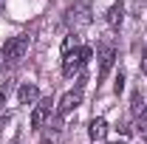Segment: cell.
Segmentation results:
<instances>
[{"instance_id": "obj_1", "label": "cell", "mask_w": 147, "mask_h": 144, "mask_svg": "<svg viewBox=\"0 0 147 144\" xmlns=\"http://www.w3.org/2000/svg\"><path fill=\"white\" fill-rule=\"evenodd\" d=\"M91 57H93V51L88 48V45H76L74 51L62 54V73H65V76L79 73L85 65H88V59H91Z\"/></svg>"}, {"instance_id": "obj_2", "label": "cell", "mask_w": 147, "mask_h": 144, "mask_svg": "<svg viewBox=\"0 0 147 144\" xmlns=\"http://www.w3.org/2000/svg\"><path fill=\"white\" fill-rule=\"evenodd\" d=\"M26 51H28V37L26 34L11 37V40L3 45V62H6V65H17L20 59L26 57Z\"/></svg>"}, {"instance_id": "obj_3", "label": "cell", "mask_w": 147, "mask_h": 144, "mask_svg": "<svg viewBox=\"0 0 147 144\" xmlns=\"http://www.w3.org/2000/svg\"><path fill=\"white\" fill-rule=\"evenodd\" d=\"M113 59H116V45H113V42H102V45H99V76H96L99 82H102V79L108 76V71L113 68ZM99 82H96V85H99Z\"/></svg>"}, {"instance_id": "obj_4", "label": "cell", "mask_w": 147, "mask_h": 144, "mask_svg": "<svg viewBox=\"0 0 147 144\" xmlns=\"http://www.w3.org/2000/svg\"><path fill=\"white\" fill-rule=\"evenodd\" d=\"M65 23L68 26H88L91 23V14H88V6H82V3H76V6H68L65 9Z\"/></svg>"}, {"instance_id": "obj_5", "label": "cell", "mask_w": 147, "mask_h": 144, "mask_svg": "<svg viewBox=\"0 0 147 144\" xmlns=\"http://www.w3.org/2000/svg\"><path fill=\"white\" fill-rule=\"evenodd\" d=\"M82 105V93L79 90H68V93H62V99H59V105H57V113L59 116H68L71 110H76Z\"/></svg>"}, {"instance_id": "obj_6", "label": "cell", "mask_w": 147, "mask_h": 144, "mask_svg": "<svg viewBox=\"0 0 147 144\" xmlns=\"http://www.w3.org/2000/svg\"><path fill=\"white\" fill-rule=\"evenodd\" d=\"M48 116H51V102H40V105L31 110V127L40 130V127L45 124V119H48Z\"/></svg>"}, {"instance_id": "obj_7", "label": "cell", "mask_w": 147, "mask_h": 144, "mask_svg": "<svg viewBox=\"0 0 147 144\" xmlns=\"http://www.w3.org/2000/svg\"><path fill=\"white\" fill-rule=\"evenodd\" d=\"M37 99H40V88H37V85H31V82L20 85V90H17V102L20 105H31Z\"/></svg>"}, {"instance_id": "obj_8", "label": "cell", "mask_w": 147, "mask_h": 144, "mask_svg": "<svg viewBox=\"0 0 147 144\" xmlns=\"http://www.w3.org/2000/svg\"><path fill=\"white\" fill-rule=\"evenodd\" d=\"M105 20H108L110 28H119L122 20H125V6H122V3H113V6L108 9V14H105Z\"/></svg>"}, {"instance_id": "obj_9", "label": "cell", "mask_w": 147, "mask_h": 144, "mask_svg": "<svg viewBox=\"0 0 147 144\" xmlns=\"http://www.w3.org/2000/svg\"><path fill=\"white\" fill-rule=\"evenodd\" d=\"M105 133H108V122H105V119H93L91 127H88V136H91L93 141H102Z\"/></svg>"}, {"instance_id": "obj_10", "label": "cell", "mask_w": 147, "mask_h": 144, "mask_svg": "<svg viewBox=\"0 0 147 144\" xmlns=\"http://www.w3.org/2000/svg\"><path fill=\"white\" fill-rule=\"evenodd\" d=\"M136 136H139V139L147 144V108L142 110L139 116H136Z\"/></svg>"}, {"instance_id": "obj_11", "label": "cell", "mask_w": 147, "mask_h": 144, "mask_svg": "<svg viewBox=\"0 0 147 144\" xmlns=\"http://www.w3.org/2000/svg\"><path fill=\"white\" fill-rule=\"evenodd\" d=\"M79 45V40H76V34H68L65 40H62V54H68V51H74Z\"/></svg>"}, {"instance_id": "obj_12", "label": "cell", "mask_w": 147, "mask_h": 144, "mask_svg": "<svg viewBox=\"0 0 147 144\" xmlns=\"http://www.w3.org/2000/svg\"><path fill=\"white\" fill-rule=\"evenodd\" d=\"M142 110H144V99H142V93H133V113L139 116Z\"/></svg>"}, {"instance_id": "obj_13", "label": "cell", "mask_w": 147, "mask_h": 144, "mask_svg": "<svg viewBox=\"0 0 147 144\" xmlns=\"http://www.w3.org/2000/svg\"><path fill=\"white\" fill-rule=\"evenodd\" d=\"M9 90H11V85L6 82V85H0V108L6 105V99H9Z\"/></svg>"}, {"instance_id": "obj_14", "label": "cell", "mask_w": 147, "mask_h": 144, "mask_svg": "<svg viewBox=\"0 0 147 144\" xmlns=\"http://www.w3.org/2000/svg\"><path fill=\"white\" fill-rule=\"evenodd\" d=\"M122 88H125V76L119 73V76H116V82H113V90H116V93H122Z\"/></svg>"}, {"instance_id": "obj_15", "label": "cell", "mask_w": 147, "mask_h": 144, "mask_svg": "<svg viewBox=\"0 0 147 144\" xmlns=\"http://www.w3.org/2000/svg\"><path fill=\"white\" fill-rule=\"evenodd\" d=\"M142 73H147V51H144V57H142Z\"/></svg>"}, {"instance_id": "obj_16", "label": "cell", "mask_w": 147, "mask_h": 144, "mask_svg": "<svg viewBox=\"0 0 147 144\" xmlns=\"http://www.w3.org/2000/svg\"><path fill=\"white\" fill-rule=\"evenodd\" d=\"M0 11H3V0H0Z\"/></svg>"}, {"instance_id": "obj_17", "label": "cell", "mask_w": 147, "mask_h": 144, "mask_svg": "<svg viewBox=\"0 0 147 144\" xmlns=\"http://www.w3.org/2000/svg\"><path fill=\"white\" fill-rule=\"evenodd\" d=\"M113 144H125V141H113Z\"/></svg>"}]
</instances>
